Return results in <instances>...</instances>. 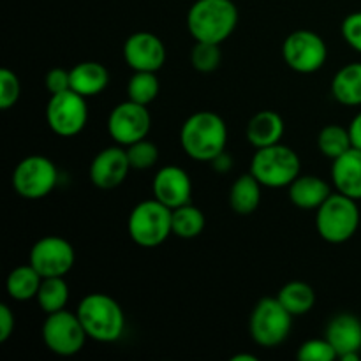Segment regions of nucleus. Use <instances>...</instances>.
<instances>
[{
  "label": "nucleus",
  "instance_id": "nucleus-1",
  "mask_svg": "<svg viewBox=\"0 0 361 361\" xmlns=\"http://www.w3.org/2000/svg\"><path fill=\"white\" fill-rule=\"evenodd\" d=\"M183 152L194 161L212 162L228 145L226 122L212 111H197L183 122L180 130Z\"/></svg>",
  "mask_w": 361,
  "mask_h": 361
},
{
  "label": "nucleus",
  "instance_id": "nucleus-2",
  "mask_svg": "<svg viewBox=\"0 0 361 361\" xmlns=\"http://www.w3.org/2000/svg\"><path fill=\"white\" fill-rule=\"evenodd\" d=\"M238 25V9L231 0H196L187 14V27L196 41L222 44Z\"/></svg>",
  "mask_w": 361,
  "mask_h": 361
},
{
  "label": "nucleus",
  "instance_id": "nucleus-3",
  "mask_svg": "<svg viewBox=\"0 0 361 361\" xmlns=\"http://www.w3.org/2000/svg\"><path fill=\"white\" fill-rule=\"evenodd\" d=\"M85 331L97 342L118 341L126 330V316L115 298L102 293H90L80 302L76 310Z\"/></svg>",
  "mask_w": 361,
  "mask_h": 361
},
{
  "label": "nucleus",
  "instance_id": "nucleus-4",
  "mask_svg": "<svg viewBox=\"0 0 361 361\" xmlns=\"http://www.w3.org/2000/svg\"><path fill=\"white\" fill-rule=\"evenodd\" d=\"M127 229L136 245L154 249L173 233V210L155 197L141 201L130 212Z\"/></svg>",
  "mask_w": 361,
  "mask_h": 361
},
{
  "label": "nucleus",
  "instance_id": "nucleus-5",
  "mask_svg": "<svg viewBox=\"0 0 361 361\" xmlns=\"http://www.w3.org/2000/svg\"><path fill=\"white\" fill-rule=\"evenodd\" d=\"M316 212V228L324 242L344 243L358 231L360 208L345 194H331Z\"/></svg>",
  "mask_w": 361,
  "mask_h": 361
},
{
  "label": "nucleus",
  "instance_id": "nucleus-6",
  "mask_svg": "<svg viewBox=\"0 0 361 361\" xmlns=\"http://www.w3.org/2000/svg\"><path fill=\"white\" fill-rule=\"evenodd\" d=\"M300 157L286 145L257 148L250 161V173L259 180L261 185L270 189L289 187L300 176Z\"/></svg>",
  "mask_w": 361,
  "mask_h": 361
},
{
  "label": "nucleus",
  "instance_id": "nucleus-7",
  "mask_svg": "<svg viewBox=\"0 0 361 361\" xmlns=\"http://www.w3.org/2000/svg\"><path fill=\"white\" fill-rule=\"evenodd\" d=\"M293 314L279 298H263L256 303L249 319L252 341L261 348H277L291 334Z\"/></svg>",
  "mask_w": 361,
  "mask_h": 361
},
{
  "label": "nucleus",
  "instance_id": "nucleus-8",
  "mask_svg": "<svg viewBox=\"0 0 361 361\" xmlns=\"http://www.w3.org/2000/svg\"><path fill=\"white\" fill-rule=\"evenodd\" d=\"M46 122L56 136L73 137L80 134L88 122L87 97L73 88L51 95L46 106Z\"/></svg>",
  "mask_w": 361,
  "mask_h": 361
},
{
  "label": "nucleus",
  "instance_id": "nucleus-9",
  "mask_svg": "<svg viewBox=\"0 0 361 361\" xmlns=\"http://www.w3.org/2000/svg\"><path fill=\"white\" fill-rule=\"evenodd\" d=\"M87 331L78 314L66 309L48 314L42 324V341L46 348L59 356H73L85 348Z\"/></svg>",
  "mask_w": 361,
  "mask_h": 361
},
{
  "label": "nucleus",
  "instance_id": "nucleus-10",
  "mask_svg": "<svg viewBox=\"0 0 361 361\" xmlns=\"http://www.w3.org/2000/svg\"><path fill=\"white\" fill-rule=\"evenodd\" d=\"M59 182L56 166L42 155H30L20 161L13 173V187L25 200L46 197Z\"/></svg>",
  "mask_w": 361,
  "mask_h": 361
},
{
  "label": "nucleus",
  "instance_id": "nucleus-11",
  "mask_svg": "<svg viewBox=\"0 0 361 361\" xmlns=\"http://www.w3.org/2000/svg\"><path fill=\"white\" fill-rule=\"evenodd\" d=\"M282 56L293 71L312 74L324 66L328 59L326 42L321 35L310 30H296L286 37Z\"/></svg>",
  "mask_w": 361,
  "mask_h": 361
},
{
  "label": "nucleus",
  "instance_id": "nucleus-12",
  "mask_svg": "<svg viewBox=\"0 0 361 361\" xmlns=\"http://www.w3.org/2000/svg\"><path fill=\"white\" fill-rule=\"evenodd\" d=\"M152 116L147 106L129 101L120 102L113 108L108 118V133L118 145L129 147L136 141L145 140L150 133Z\"/></svg>",
  "mask_w": 361,
  "mask_h": 361
},
{
  "label": "nucleus",
  "instance_id": "nucleus-13",
  "mask_svg": "<svg viewBox=\"0 0 361 361\" xmlns=\"http://www.w3.org/2000/svg\"><path fill=\"white\" fill-rule=\"evenodd\" d=\"M30 264L44 277H63L76 261L74 247L60 236H44L30 250Z\"/></svg>",
  "mask_w": 361,
  "mask_h": 361
},
{
  "label": "nucleus",
  "instance_id": "nucleus-14",
  "mask_svg": "<svg viewBox=\"0 0 361 361\" xmlns=\"http://www.w3.org/2000/svg\"><path fill=\"white\" fill-rule=\"evenodd\" d=\"M123 59L133 71L157 73L166 62V48L152 32H136L123 44Z\"/></svg>",
  "mask_w": 361,
  "mask_h": 361
},
{
  "label": "nucleus",
  "instance_id": "nucleus-15",
  "mask_svg": "<svg viewBox=\"0 0 361 361\" xmlns=\"http://www.w3.org/2000/svg\"><path fill=\"white\" fill-rule=\"evenodd\" d=\"M127 150L120 147H108L99 152L90 164V180L95 187L109 190L123 183L130 171Z\"/></svg>",
  "mask_w": 361,
  "mask_h": 361
},
{
  "label": "nucleus",
  "instance_id": "nucleus-16",
  "mask_svg": "<svg viewBox=\"0 0 361 361\" xmlns=\"http://www.w3.org/2000/svg\"><path fill=\"white\" fill-rule=\"evenodd\" d=\"M154 197L171 210L190 203L192 183L185 169L178 166H166L159 169L154 178Z\"/></svg>",
  "mask_w": 361,
  "mask_h": 361
},
{
  "label": "nucleus",
  "instance_id": "nucleus-17",
  "mask_svg": "<svg viewBox=\"0 0 361 361\" xmlns=\"http://www.w3.org/2000/svg\"><path fill=\"white\" fill-rule=\"evenodd\" d=\"M338 358L358 361L361 351V321L353 314H338L331 317L326 326V335Z\"/></svg>",
  "mask_w": 361,
  "mask_h": 361
},
{
  "label": "nucleus",
  "instance_id": "nucleus-18",
  "mask_svg": "<svg viewBox=\"0 0 361 361\" xmlns=\"http://www.w3.org/2000/svg\"><path fill=\"white\" fill-rule=\"evenodd\" d=\"M331 180L338 192L361 200V150L353 147L344 155L337 157L331 166Z\"/></svg>",
  "mask_w": 361,
  "mask_h": 361
},
{
  "label": "nucleus",
  "instance_id": "nucleus-19",
  "mask_svg": "<svg viewBox=\"0 0 361 361\" xmlns=\"http://www.w3.org/2000/svg\"><path fill=\"white\" fill-rule=\"evenodd\" d=\"M330 196V185L316 175L298 176L289 185V200L302 210H317Z\"/></svg>",
  "mask_w": 361,
  "mask_h": 361
},
{
  "label": "nucleus",
  "instance_id": "nucleus-20",
  "mask_svg": "<svg viewBox=\"0 0 361 361\" xmlns=\"http://www.w3.org/2000/svg\"><path fill=\"white\" fill-rule=\"evenodd\" d=\"M282 136H284V120L275 111L264 109L256 113L247 126V140L256 148L281 143Z\"/></svg>",
  "mask_w": 361,
  "mask_h": 361
},
{
  "label": "nucleus",
  "instance_id": "nucleus-21",
  "mask_svg": "<svg viewBox=\"0 0 361 361\" xmlns=\"http://www.w3.org/2000/svg\"><path fill=\"white\" fill-rule=\"evenodd\" d=\"M109 73L99 62H80L71 69V88L83 97H95L108 87Z\"/></svg>",
  "mask_w": 361,
  "mask_h": 361
},
{
  "label": "nucleus",
  "instance_id": "nucleus-22",
  "mask_svg": "<svg viewBox=\"0 0 361 361\" xmlns=\"http://www.w3.org/2000/svg\"><path fill=\"white\" fill-rule=\"evenodd\" d=\"M331 95L344 106H361V62L348 63L335 74Z\"/></svg>",
  "mask_w": 361,
  "mask_h": 361
},
{
  "label": "nucleus",
  "instance_id": "nucleus-23",
  "mask_svg": "<svg viewBox=\"0 0 361 361\" xmlns=\"http://www.w3.org/2000/svg\"><path fill=\"white\" fill-rule=\"evenodd\" d=\"M261 183L252 173L242 175L229 190V204L233 212L240 215H249L257 210L261 201Z\"/></svg>",
  "mask_w": 361,
  "mask_h": 361
},
{
  "label": "nucleus",
  "instance_id": "nucleus-24",
  "mask_svg": "<svg viewBox=\"0 0 361 361\" xmlns=\"http://www.w3.org/2000/svg\"><path fill=\"white\" fill-rule=\"evenodd\" d=\"M42 275L30 263L14 268L7 277V293L16 302H27L37 296Z\"/></svg>",
  "mask_w": 361,
  "mask_h": 361
},
{
  "label": "nucleus",
  "instance_id": "nucleus-25",
  "mask_svg": "<svg viewBox=\"0 0 361 361\" xmlns=\"http://www.w3.org/2000/svg\"><path fill=\"white\" fill-rule=\"evenodd\" d=\"M277 298L293 316H303L312 310L314 303H316V293H314L312 286H309L307 282L293 281L279 291Z\"/></svg>",
  "mask_w": 361,
  "mask_h": 361
},
{
  "label": "nucleus",
  "instance_id": "nucleus-26",
  "mask_svg": "<svg viewBox=\"0 0 361 361\" xmlns=\"http://www.w3.org/2000/svg\"><path fill=\"white\" fill-rule=\"evenodd\" d=\"M35 298L42 312H59L66 309L69 302V286L63 281V277H44Z\"/></svg>",
  "mask_w": 361,
  "mask_h": 361
},
{
  "label": "nucleus",
  "instance_id": "nucleus-27",
  "mask_svg": "<svg viewBox=\"0 0 361 361\" xmlns=\"http://www.w3.org/2000/svg\"><path fill=\"white\" fill-rule=\"evenodd\" d=\"M204 215L192 204H183L173 210V235L183 240H192L203 233Z\"/></svg>",
  "mask_w": 361,
  "mask_h": 361
},
{
  "label": "nucleus",
  "instance_id": "nucleus-28",
  "mask_svg": "<svg viewBox=\"0 0 361 361\" xmlns=\"http://www.w3.org/2000/svg\"><path fill=\"white\" fill-rule=\"evenodd\" d=\"M161 85H159L157 74L148 73V71H134L127 83V97L129 101L137 102V104L148 106L157 99Z\"/></svg>",
  "mask_w": 361,
  "mask_h": 361
},
{
  "label": "nucleus",
  "instance_id": "nucleus-29",
  "mask_svg": "<svg viewBox=\"0 0 361 361\" xmlns=\"http://www.w3.org/2000/svg\"><path fill=\"white\" fill-rule=\"evenodd\" d=\"M317 147L324 157L335 161L353 148L349 129H344L341 126H326L317 136Z\"/></svg>",
  "mask_w": 361,
  "mask_h": 361
},
{
  "label": "nucleus",
  "instance_id": "nucleus-30",
  "mask_svg": "<svg viewBox=\"0 0 361 361\" xmlns=\"http://www.w3.org/2000/svg\"><path fill=\"white\" fill-rule=\"evenodd\" d=\"M221 44H215V42L196 41L190 51V63L200 73H214L221 66Z\"/></svg>",
  "mask_w": 361,
  "mask_h": 361
},
{
  "label": "nucleus",
  "instance_id": "nucleus-31",
  "mask_svg": "<svg viewBox=\"0 0 361 361\" xmlns=\"http://www.w3.org/2000/svg\"><path fill=\"white\" fill-rule=\"evenodd\" d=\"M127 157H129L130 168L133 169H150L157 164L159 161V148L157 145L145 140L136 141L126 148Z\"/></svg>",
  "mask_w": 361,
  "mask_h": 361
},
{
  "label": "nucleus",
  "instance_id": "nucleus-32",
  "mask_svg": "<svg viewBox=\"0 0 361 361\" xmlns=\"http://www.w3.org/2000/svg\"><path fill=\"white\" fill-rule=\"evenodd\" d=\"M296 358L302 361H334L338 358L337 351L334 349V345L328 342V338H312V341H307L300 345L298 353H296Z\"/></svg>",
  "mask_w": 361,
  "mask_h": 361
},
{
  "label": "nucleus",
  "instance_id": "nucleus-33",
  "mask_svg": "<svg viewBox=\"0 0 361 361\" xmlns=\"http://www.w3.org/2000/svg\"><path fill=\"white\" fill-rule=\"evenodd\" d=\"M21 94V85L16 74L11 69L0 71V109H11L18 102Z\"/></svg>",
  "mask_w": 361,
  "mask_h": 361
},
{
  "label": "nucleus",
  "instance_id": "nucleus-34",
  "mask_svg": "<svg viewBox=\"0 0 361 361\" xmlns=\"http://www.w3.org/2000/svg\"><path fill=\"white\" fill-rule=\"evenodd\" d=\"M342 35L353 49L361 53V11L349 14L342 21Z\"/></svg>",
  "mask_w": 361,
  "mask_h": 361
},
{
  "label": "nucleus",
  "instance_id": "nucleus-35",
  "mask_svg": "<svg viewBox=\"0 0 361 361\" xmlns=\"http://www.w3.org/2000/svg\"><path fill=\"white\" fill-rule=\"evenodd\" d=\"M46 88L51 95L60 94V92L71 90V71L60 69V67H55V69L49 71L46 74Z\"/></svg>",
  "mask_w": 361,
  "mask_h": 361
},
{
  "label": "nucleus",
  "instance_id": "nucleus-36",
  "mask_svg": "<svg viewBox=\"0 0 361 361\" xmlns=\"http://www.w3.org/2000/svg\"><path fill=\"white\" fill-rule=\"evenodd\" d=\"M14 326H16L14 312L9 309V305L2 303L0 305V342L9 341V337L14 331Z\"/></svg>",
  "mask_w": 361,
  "mask_h": 361
},
{
  "label": "nucleus",
  "instance_id": "nucleus-37",
  "mask_svg": "<svg viewBox=\"0 0 361 361\" xmlns=\"http://www.w3.org/2000/svg\"><path fill=\"white\" fill-rule=\"evenodd\" d=\"M212 168L215 169L217 173H228L229 169L233 168V159L231 155L228 154V152H222V154H219L217 157L212 161Z\"/></svg>",
  "mask_w": 361,
  "mask_h": 361
},
{
  "label": "nucleus",
  "instance_id": "nucleus-38",
  "mask_svg": "<svg viewBox=\"0 0 361 361\" xmlns=\"http://www.w3.org/2000/svg\"><path fill=\"white\" fill-rule=\"evenodd\" d=\"M348 129H349V134H351L353 147L360 148L361 150V111L355 116V118H353L351 126H349Z\"/></svg>",
  "mask_w": 361,
  "mask_h": 361
},
{
  "label": "nucleus",
  "instance_id": "nucleus-39",
  "mask_svg": "<svg viewBox=\"0 0 361 361\" xmlns=\"http://www.w3.org/2000/svg\"><path fill=\"white\" fill-rule=\"evenodd\" d=\"M257 358L254 355H238L233 358V361H256Z\"/></svg>",
  "mask_w": 361,
  "mask_h": 361
}]
</instances>
